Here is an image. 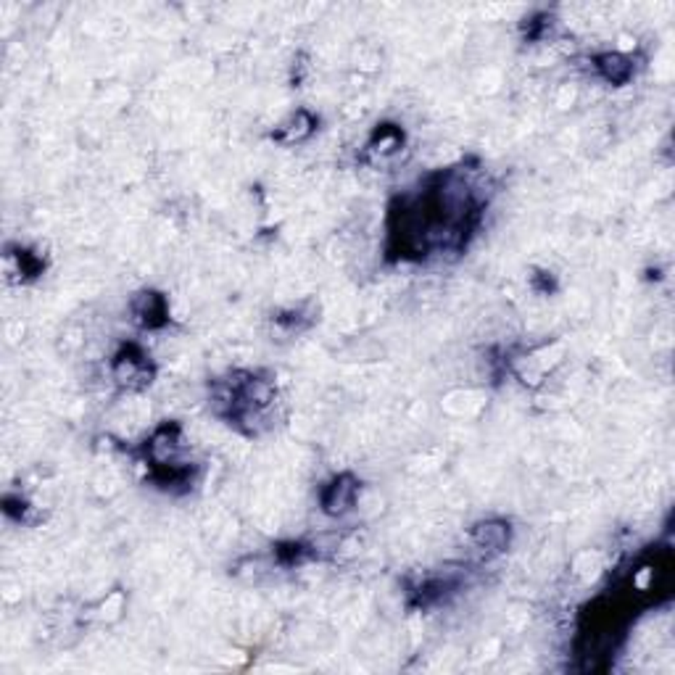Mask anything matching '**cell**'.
<instances>
[{
  "instance_id": "5b68a950",
  "label": "cell",
  "mask_w": 675,
  "mask_h": 675,
  "mask_svg": "<svg viewBox=\"0 0 675 675\" xmlns=\"http://www.w3.org/2000/svg\"><path fill=\"white\" fill-rule=\"evenodd\" d=\"M594 67L612 85L628 82L630 74H633V61H630L628 56H623V53H605V56H599L594 61Z\"/></svg>"
},
{
  "instance_id": "3957f363",
  "label": "cell",
  "mask_w": 675,
  "mask_h": 675,
  "mask_svg": "<svg viewBox=\"0 0 675 675\" xmlns=\"http://www.w3.org/2000/svg\"><path fill=\"white\" fill-rule=\"evenodd\" d=\"M510 522L504 520H486V522H478L472 528V541L478 543V549L496 554V552H504L510 546Z\"/></svg>"
},
{
  "instance_id": "7a4b0ae2",
  "label": "cell",
  "mask_w": 675,
  "mask_h": 675,
  "mask_svg": "<svg viewBox=\"0 0 675 675\" xmlns=\"http://www.w3.org/2000/svg\"><path fill=\"white\" fill-rule=\"evenodd\" d=\"M356 490H359V480L353 475H338L330 486L322 490V510L332 517H341L353 507L356 501Z\"/></svg>"
},
{
  "instance_id": "277c9868",
  "label": "cell",
  "mask_w": 675,
  "mask_h": 675,
  "mask_svg": "<svg viewBox=\"0 0 675 675\" xmlns=\"http://www.w3.org/2000/svg\"><path fill=\"white\" fill-rule=\"evenodd\" d=\"M135 314H138L140 325L142 327H162L166 325V301H163V296L159 293H151V290H145V293H140L138 299H135Z\"/></svg>"
},
{
  "instance_id": "6da1fadb",
  "label": "cell",
  "mask_w": 675,
  "mask_h": 675,
  "mask_svg": "<svg viewBox=\"0 0 675 675\" xmlns=\"http://www.w3.org/2000/svg\"><path fill=\"white\" fill-rule=\"evenodd\" d=\"M111 370H114V380L124 388H142L153 377V367L138 346H127V349L119 351Z\"/></svg>"
}]
</instances>
